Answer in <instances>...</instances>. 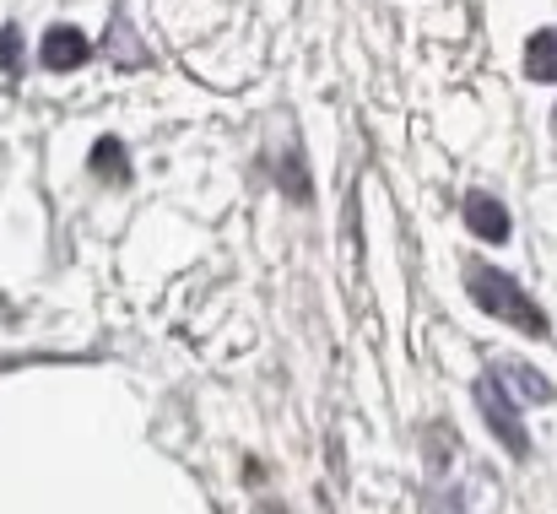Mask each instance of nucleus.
Returning a JSON list of instances; mask_svg holds the SVG:
<instances>
[{"instance_id":"nucleus-7","label":"nucleus","mask_w":557,"mask_h":514,"mask_svg":"<svg viewBox=\"0 0 557 514\" xmlns=\"http://www.w3.org/2000/svg\"><path fill=\"white\" fill-rule=\"evenodd\" d=\"M92 173H98V179H109V184H125V179H131L125 142H120V136H98V147H92Z\"/></svg>"},{"instance_id":"nucleus-4","label":"nucleus","mask_w":557,"mask_h":514,"mask_svg":"<svg viewBox=\"0 0 557 514\" xmlns=\"http://www.w3.org/2000/svg\"><path fill=\"white\" fill-rule=\"evenodd\" d=\"M466 228L476 238H487V244H504L509 238V206L498 195H487V189H471L466 195Z\"/></svg>"},{"instance_id":"nucleus-1","label":"nucleus","mask_w":557,"mask_h":514,"mask_svg":"<svg viewBox=\"0 0 557 514\" xmlns=\"http://www.w3.org/2000/svg\"><path fill=\"white\" fill-rule=\"evenodd\" d=\"M466 293H471V304H476L482 315H493V320H504V326H515V331H525V336H547V315L531 304V293H525L509 271L471 260V266H466Z\"/></svg>"},{"instance_id":"nucleus-8","label":"nucleus","mask_w":557,"mask_h":514,"mask_svg":"<svg viewBox=\"0 0 557 514\" xmlns=\"http://www.w3.org/2000/svg\"><path fill=\"white\" fill-rule=\"evenodd\" d=\"M0 71H22V33L16 27H0Z\"/></svg>"},{"instance_id":"nucleus-5","label":"nucleus","mask_w":557,"mask_h":514,"mask_svg":"<svg viewBox=\"0 0 557 514\" xmlns=\"http://www.w3.org/2000/svg\"><path fill=\"white\" fill-rule=\"evenodd\" d=\"M493 374L504 379V390H509L520 406H547V401H553V384H547L536 368H525V363H498Z\"/></svg>"},{"instance_id":"nucleus-2","label":"nucleus","mask_w":557,"mask_h":514,"mask_svg":"<svg viewBox=\"0 0 557 514\" xmlns=\"http://www.w3.org/2000/svg\"><path fill=\"white\" fill-rule=\"evenodd\" d=\"M476 406H482V423L498 433V444H504L515 461H525V455H531V439H525V428H520V401L504 390L498 374L476 379Z\"/></svg>"},{"instance_id":"nucleus-3","label":"nucleus","mask_w":557,"mask_h":514,"mask_svg":"<svg viewBox=\"0 0 557 514\" xmlns=\"http://www.w3.org/2000/svg\"><path fill=\"white\" fill-rule=\"evenodd\" d=\"M87 54H92V44H87V33H82V27H71V22L49 27V33H44V44H38L44 71H76Z\"/></svg>"},{"instance_id":"nucleus-6","label":"nucleus","mask_w":557,"mask_h":514,"mask_svg":"<svg viewBox=\"0 0 557 514\" xmlns=\"http://www.w3.org/2000/svg\"><path fill=\"white\" fill-rule=\"evenodd\" d=\"M525 76L531 82H557V33H531V44H525Z\"/></svg>"}]
</instances>
